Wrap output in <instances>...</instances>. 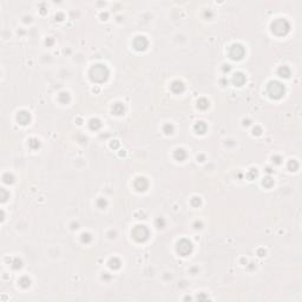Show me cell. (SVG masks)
Masks as SVG:
<instances>
[{
    "mask_svg": "<svg viewBox=\"0 0 302 302\" xmlns=\"http://www.w3.org/2000/svg\"><path fill=\"white\" fill-rule=\"evenodd\" d=\"M263 185H266V186H271V185H273V180H271L270 177L264 178V180H263Z\"/></svg>",
    "mask_w": 302,
    "mask_h": 302,
    "instance_id": "cell-26",
    "label": "cell"
},
{
    "mask_svg": "<svg viewBox=\"0 0 302 302\" xmlns=\"http://www.w3.org/2000/svg\"><path fill=\"white\" fill-rule=\"evenodd\" d=\"M257 176V170L256 169H251L250 171H249V173H248V178L249 180H253L254 177H256Z\"/></svg>",
    "mask_w": 302,
    "mask_h": 302,
    "instance_id": "cell-24",
    "label": "cell"
},
{
    "mask_svg": "<svg viewBox=\"0 0 302 302\" xmlns=\"http://www.w3.org/2000/svg\"><path fill=\"white\" fill-rule=\"evenodd\" d=\"M112 111L115 112L116 115H122V113L124 112V106H123V104H120V103L115 104V105H113V107H112Z\"/></svg>",
    "mask_w": 302,
    "mask_h": 302,
    "instance_id": "cell-15",
    "label": "cell"
},
{
    "mask_svg": "<svg viewBox=\"0 0 302 302\" xmlns=\"http://www.w3.org/2000/svg\"><path fill=\"white\" fill-rule=\"evenodd\" d=\"M3 178H4L5 183H12V182H13V176L10 175V173H5Z\"/></svg>",
    "mask_w": 302,
    "mask_h": 302,
    "instance_id": "cell-23",
    "label": "cell"
},
{
    "mask_svg": "<svg viewBox=\"0 0 302 302\" xmlns=\"http://www.w3.org/2000/svg\"><path fill=\"white\" fill-rule=\"evenodd\" d=\"M135 186L137 190H139V191H143L145 190V189L148 188V181L143 177H139V178H137L136 182H135Z\"/></svg>",
    "mask_w": 302,
    "mask_h": 302,
    "instance_id": "cell-9",
    "label": "cell"
},
{
    "mask_svg": "<svg viewBox=\"0 0 302 302\" xmlns=\"http://www.w3.org/2000/svg\"><path fill=\"white\" fill-rule=\"evenodd\" d=\"M132 237L137 242H144L149 237V230L144 225H136L132 230Z\"/></svg>",
    "mask_w": 302,
    "mask_h": 302,
    "instance_id": "cell-4",
    "label": "cell"
},
{
    "mask_svg": "<svg viewBox=\"0 0 302 302\" xmlns=\"http://www.w3.org/2000/svg\"><path fill=\"white\" fill-rule=\"evenodd\" d=\"M110 267L113 268V269H118L120 267V261L118 258H112L110 261Z\"/></svg>",
    "mask_w": 302,
    "mask_h": 302,
    "instance_id": "cell-18",
    "label": "cell"
},
{
    "mask_svg": "<svg viewBox=\"0 0 302 302\" xmlns=\"http://www.w3.org/2000/svg\"><path fill=\"white\" fill-rule=\"evenodd\" d=\"M82 241L83 242H90L91 241V236L89 234H83L82 235Z\"/></svg>",
    "mask_w": 302,
    "mask_h": 302,
    "instance_id": "cell-27",
    "label": "cell"
},
{
    "mask_svg": "<svg viewBox=\"0 0 302 302\" xmlns=\"http://www.w3.org/2000/svg\"><path fill=\"white\" fill-rule=\"evenodd\" d=\"M205 130H207V125L203 123V122H198L196 125H195V131L197 132V133H204L205 132Z\"/></svg>",
    "mask_w": 302,
    "mask_h": 302,
    "instance_id": "cell-13",
    "label": "cell"
},
{
    "mask_svg": "<svg viewBox=\"0 0 302 302\" xmlns=\"http://www.w3.org/2000/svg\"><path fill=\"white\" fill-rule=\"evenodd\" d=\"M111 146H112V148H113V146H115V148H117V146H118V142H117V141H115V143H112V144H111Z\"/></svg>",
    "mask_w": 302,
    "mask_h": 302,
    "instance_id": "cell-30",
    "label": "cell"
},
{
    "mask_svg": "<svg viewBox=\"0 0 302 302\" xmlns=\"http://www.w3.org/2000/svg\"><path fill=\"white\" fill-rule=\"evenodd\" d=\"M1 195H3V197H1V198H3V201H6V197L8 196V194H7L5 190H1Z\"/></svg>",
    "mask_w": 302,
    "mask_h": 302,
    "instance_id": "cell-29",
    "label": "cell"
},
{
    "mask_svg": "<svg viewBox=\"0 0 302 302\" xmlns=\"http://www.w3.org/2000/svg\"><path fill=\"white\" fill-rule=\"evenodd\" d=\"M197 105H198V107L199 109H202V110H205L208 106H209V102L207 99H204V98H202V99H199L198 102H197Z\"/></svg>",
    "mask_w": 302,
    "mask_h": 302,
    "instance_id": "cell-16",
    "label": "cell"
},
{
    "mask_svg": "<svg viewBox=\"0 0 302 302\" xmlns=\"http://www.w3.org/2000/svg\"><path fill=\"white\" fill-rule=\"evenodd\" d=\"M244 82H246V77L243 76V73H235L234 76H233V83L235 84V85H237V86H241V85H243L244 84Z\"/></svg>",
    "mask_w": 302,
    "mask_h": 302,
    "instance_id": "cell-10",
    "label": "cell"
},
{
    "mask_svg": "<svg viewBox=\"0 0 302 302\" xmlns=\"http://www.w3.org/2000/svg\"><path fill=\"white\" fill-rule=\"evenodd\" d=\"M267 91H268V95L274 98V99H279L282 97V95L284 93V86L279 83V82H270L268 84V87H267Z\"/></svg>",
    "mask_w": 302,
    "mask_h": 302,
    "instance_id": "cell-2",
    "label": "cell"
},
{
    "mask_svg": "<svg viewBox=\"0 0 302 302\" xmlns=\"http://www.w3.org/2000/svg\"><path fill=\"white\" fill-rule=\"evenodd\" d=\"M278 73H279L280 77H282V78H288L289 74H290V70H289L287 66H281V67L279 69Z\"/></svg>",
    "mask_w": 302,
    "mask_h": 302,
    "instance_id": "cell-12",
    "label": "cell"
},
{
    "mask_svg": "<svg viewBox=\"0 0 302 302\" xmlns=\"http://www.w3.org/2000/svg\"><path fill=\"white\" fill-rule=\"evenodd\" d=\"M271 31L278 35H284L289 31V24L286 19H278L271 24Z\"/></svg>",
    "mask_w": 302,
    "mask_h": 302,
    "instance_id": "cell-3",
    "label": "cell"
},
{
    "mask_svg": "<svg viewBox=\"0 0 302 302\" xmlns=\"http://www.w3.org/2000/svg\"><path fill=\"white\" fill-rule=\"evenodd\" d=\"M191 203L194 204V205H196V204H199L201 203V201H199V198H197V197H195L192 201H191Z\"/></svg>",
    "mask_w": 302,
    "mask_h": 302,
    "instance_id": "cell-28",
    "label": "cell"
},
{
    "mask_svg": "<svg viewBox=\"0 0 302 302\" xmlns=\"http://www.w3.org/2000/svg\"><path fill=\"white\" fill-rule=\"evenodd\" d=\"M59 100L61 103H67L69 100H70V96H69V93H66V92H61L60 95H59Z\"/></svg>",
    "mask_w": 302,
    "mask_h": 302,
    "instance_id": "cell-20",
    "label": "cell"
},
{
    "mask_svg": "<svg viewBox=\"0 0 302 302\" xmlns=\"http://www.w3.org/2000/svg\"><path fill=\"white\" fill-rule=\"evenodd\" d=\"M30 119H31L30 113L26 112V111H20L18 115H17V120H18L20 124H22V125H26V124L30 122Z\"/></svg>",
    "mask_w": 302,
    "mask_h": 302,
    "instance_id": "cell-8",
    "label": "cell"
},
{
    "mask_svg": "<svg viewBox=\"0 0 302 302\" xmlns=\"http://www.w3.org/2000/svg\"><path fill=\"white\" fill-rule=\"evenodd\" d=\"M148 45H149V41L143 35L136 37V39L133 40V46H135L136 50H138V51H144V50L148 47Z\"/></svg>",
    "mask_w": 302,
    "mask_h": 302,
    "instance_id": "cell-7",
    "label": "cell"
},
{
    "mask_svg": "<svg viewBox=\"0 0 302 302\" xmlns=\"http://www.w3.org/2000/svg\"><path fill=\"white\" fill-rule=\"evenodd\" d=\"M172 131H173V128H172V125H170V124H167L165 127H164V132L165 133H172Z\"/></svg>",
    "mask_w": 302,
    "mask_h": 302,
    "instance_id": "cell-25",
    "label": "cell"
},
{
    "mask_svg": "<svg viewBox=\"0 0 302 302\" xmlns=\"http://www.w3.org/2000/svg\"><path fill=\"white\" fill-rule=\"evenodd\" d=\"M19 283H20V286H21V287H24V288H27V287L31 284V281H30V279H29V278H21V279H20V281H19Z\"/></svg>",
    "mask_w": 302,
    "mask_h": 302,
    "instance_id": "cell-21",
    "label": "cell"
},
{
    "mask_svg": "<svg viewBox=\"0 0 302 302\" xmlns=\"http://www.w3.org/2000/svg\"><path fill=\"white\" fill-rule=\"evenodd\" d=\"M177 251L182 256H186L192 251V244L188 240H181L177 244Z\"/></svg>",
    "mask_w": 302,
    "mask_h": 302,
    "instance_id": "cell-5",
    "label": "cell"
},
{
    "mask_svg": "<svg viewBox=\"0 0 302 302\" xmlns=\"http://www.w3.org/2000/svg\"><path fill=\"white\" fill-rule=\"evenodd\" d=\"M171 90H172L173 92H176V93H180V92H182V91L184 90V85H183V83L180 82V80H175V82L171 84Z\"/></svg>",
    "mask_w": 302,
    "mask_h": 302,
    "instance_id": "cell-11",
    "label": "cell"
},
{
    "mask_svg": "<svg viewBox=\"0 0 302 302\" xmlns=\"http://www.w3.org/2000/svg\"><path fill=\"white\" fill-rule=\"evenodd\" d=\"M173 156H175V158L177 159V161H183V159L186 157V152H185L183 149H177V150L175 151V155H173Z\"/></svg>",
    "mask_w": 302,
    "mask_h": 302,
    "instance_id": "cell-14",
    "label": "cell"
},
{
    "mask_svg": "<svg viewBox=\"0 0 302 302\" xmlns=\"http://www.w3.org/2000/svg\"><path fill=\"white\" fill-rule=\"evenodd\" d=\"M29 145L32 149H38L40 146V143H39V141H38L37 138H32V139H30V142H29Z\"/></svg>",
    "mask_w": 302,
    "mask_h": 302,
    "instance_id": "cell-19",
    "label": "cell"
},
{
    "mask_svg": "<svg viewBox=\"0 0 302 302\" xmlns=\"http://www.w3.org/2000/svg\"><path fill=\"white\" fill-rule=\"evenodd\" d=\"M90 128L92 129V130H97V129H99L100 128V122L98 120V119H91L90 120Z\"/></svg>",
    "mask_w": 302,
    "mask_h": 302,
    "instance_id": "cell-17",
    "label": "cell"
},
{
    "mask_svg": "<svg viewBox=\"0 0 302 302\" xmlns=\"http://www.w3.org/2000/svg\"><path fill=\"white\" fill-rule=\"evenodd\" d=\"M297 167H299V164L296 163V161H290V162H289V164H288V168L290 169L292 171H295L297 169Z\"/></svg>",
    "mask_w": 302,
    "mask_h": 302,
    "instance_id": "cell-22",
    "label": "cell"
},
{
    "mask_svg": "<svg viewBox=\"0 0 302 302\" xmlns=\"http://www.w3.org/2000/svg\"><path fill=\"white\" fill-rule=\"evenodd\" d=\"M229 56L234 60H238L244 56V48L240 44H234L229 50Z\"/></svg>",
    "mask_w": 302,
    "mask_h": 302,
    "instance_id": "cell-6",
    "label": "cell"
},
{
    "mask_svg": "<svg viewBox=\"0 0 302 302\" xmlns=\"http://www.w3.org/2000/svg\"><path fill=\"white\" fill-rule=\"evenodd\" d=\"M107 77H109V71L104 65L98 64L90 70V78L96 83H103L107 79Z\"/></svg>",
    "mask_w": 302,
    "mask_h": 302,
    "instance_id": "cell-1",
    "label": "cell"
}]
</instances>
